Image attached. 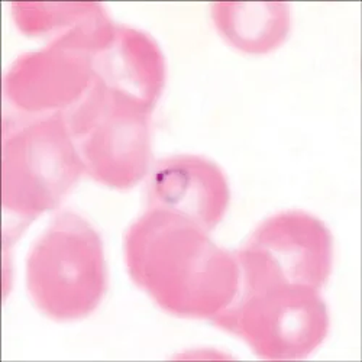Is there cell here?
<instances>
[{
	"mask_svg": "<svg viewBox=\"0 0 362 362\" xmlns=\"http://www.w3.org/2000/svg\"><path fill=\"white\" fill-rule=\"evenodd\" d=\"M115 28L103 9L44 48L18 57L4 76V99L12 115H64L78 105L96 80L93 54L110 41Z\"/></svg>",
	"mask_w": 362,
	"mask_h": 362,
	"instance_id": "4",
	"label": "cell"
},
{
	"mask_svg": "<svg viewBox=\"0 0 362 362\" xmlns=\"http://www.w3.org/2000/svg\"><path fill=\"white\" fill-rule=\"evenodd\" d=\"M124 255L132 281L177 317L214 319L240 291L235 252L167 210L146 209L128 228Z\"/></svg>",
	"mask_w": 362,
	"mask_h": 362,
	"instance_id": "1",
	"label": "cell"
},
{
	"mask_svg": "<svg viewBox=\"0 0 362 362\" xmlns=\"http://www.w3.org/2000/svg\"><path fill=\"white\" fill-rule=\"evenodd\" d=\"M12 18L19 31L31 38L54 40L86 23L105 6L102 4H12Z\"/></svg>",
	"mask_w": 362,
	"mask_h": 362,
	"instance_id": "11",
	"label": "cell"
},
{
	"mask_svg": "<svg viewBox=\"0 0 362 362\" xmlns=\"http://www.w3.org/2000/svg\"><path fill=\"white\" fill-rule=\"evenodd\" d=\"M230 189L223 170L202 156L158 160L148 173L146 209L183 216L212 232L225 218Z\"/></svg>",
	"mask_w": 362,
	"mask_h": 362,
	"instance_id": "8",
	"label": "cell"
},
{
	"mask_svg": "<svg viewBox=\"0 0 362 362\" xmlns=\"http://www.w3.org/2000/svg\"><path fill=\"white\" fill-rule=\"evenodd\" d=\"M235 255L240 291L279 286L320 291L334 267V236L319 218L284 210L262 221Z\"/></svg>",
	"mask_w": 362,
	"mask_h": 362,
	"instance_id": "7",
	"label": "cell"
},
{
	"mask_svg": "<svg viewBox=\"0 0 362 362\" xmlns=\"http://www.w3.org/2000/svg\"><path fill=\"white\" fill-rule=\"evenodd\" d=\"M210 322L269 361L308 358L325 342L330 327L320 291L305 286L239 291L233 303Z\"/></svg>",
	"mask_w": 362,
	"mask_h": 362,
	"instance_id": "6",
	"label": "cell"
},
{
	"mask_svg": "<svg viewBox=\"0 0 362 362\" xmlns=\"http://www.w3.org/2000/svg\"><path fill=\"white\" fill-rule=\"evenodd\" d=\"M26 288L37 309L55 322L92 315L107 290L98 229L73 210L59 212L29 250Z\"/></svg>",
	"mask_w": 362,
	"mask_h": 362,
	"instance_id": "3",
	"label": "cell"
},
{
	"mask_svg": "<svg viewBox=\"0 0 362 362\" xmlns=\"http://www.w3.org/2000/svg\"><path fill=\"white\" fill-rule=\"evenodd\" d=\"M86 174L63 113L5 115L2 125V206L21 233L57 209Z\"/></svg>",
	"mask_w": 362,
	"mask_h": 362,
	"instance_id": "2",
	"label": "cell"
},
{
	"mask_svg": "<svg viewBox=\"0 0 362 362\" xmlns=\"http://www.w3.org/2000/svg\"><path fill=\"white\" fill-rule=\"evenodd\" d=\"M210 16L219 35L235 49L262 55L280 48L291 29V12L283 2H218Z\"/></svg>",
	"mask_w": 362,
	"mask_h": 362,
	"instance_id": "10",
	"label": "cell"
},
{
	"mask_svg": "<svg viewBox=\"0 0 362 362\" xmlns=\"http://www.w3.org/2000/svg\"><path fill=\"white\" fill-rule=\"evenodd\" d=\"M96 80L153 113L163 96L167 66L157 41L117 23L110 41L93 54Z\"/></svg>",
	"mask_w": 362,
	"mask_h": 362,
	"instance_id": "9",
	"label": "cell"
},
{
	"mask_svg": "<svg viewBox=\"0 0 362 362\" xmlns=\"http://www.w3.org/2000/svg\"><path fill=\"white\" fill-rule=\"evenodd\" d=\"M153 113L99 80L64 113L86 174L115 190L135 187L153 165Z\"/></svg>",
	"mask_w": 362,
	"mask_h": 362,
	"instance_id": "5",
	"label": "cell"
}]
</instances>
